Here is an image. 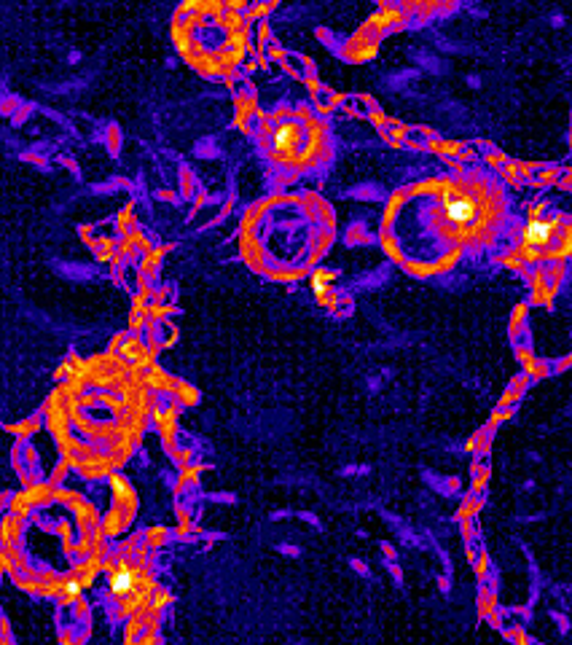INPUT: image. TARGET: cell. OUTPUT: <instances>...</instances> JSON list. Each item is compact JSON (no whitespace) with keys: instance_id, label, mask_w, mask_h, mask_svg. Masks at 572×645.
Here are the masks:
<instances>
[{"instance_id":"3","label":"cell","mask_w":572,"mask_h":645,"mask_svg":"<svg viewBox=\"0 0 572 645\" xmlns=\"http://www.w3.org/2000/svg\"><path fill=\"white\" fill-rule=\"evenodd\" d=\"M135 586H137V576H135V570L129 568V565H121L119 570H113V576H111L113 597H129V594L135 592Z\"/></svg>"},{"instance_id":"1","label":"cell","mask_w":572,"mask_h":645,"mask_svg":"<svg viewBox=\"0 0 572 645\" xmlns=\"http://www.w3.org/2000/svg\"><path fill=\"white\" fill-rule=\"evenodd\" d=\"M446 218L457 226H473L479 221V205L468 194H449L444 202Z\"/></svg>"},{"instance_id":"6","label":"cell","mask_w":572,"mask_h":645,"mask_svg":"<svg viewBox=\"0 0 572 645\" xmlns=\"http://www.w3.org/2000/svg\"><path fill=\"white\" fill-rule=\"evenodd\" d=\"M111 482H113V490L119 492L121 498H129V495H132V487H129V484L124 482V479H121V476H113Z\"/></svg>"},{"instance_id":"4","label":"cell","mask_w":572,"mask_h":645,"mask_svg":"<svg viewBox=\"0 0 572 645\" xmlns=\"http://www.w3.org/2000/svg\"><path fill=\"white\" fill-rule=\"evenodd\" d=\"M551 234H554V221L535 218V221H530L527 229H524V240H527V245H532V248H540V245H546V242L551 240Z\"/></svg>"},{"instance_id":"2","label":"cell","mask_w":572,"mask_h":645,"mask_svg":"<svg viewBox=\"0 0 572 645\" xmlns=\"http://www.w3.org/2000/svg\"><path fill=\"white\" fill-rule=\"evenodd\" d=\"M301 143V127L299 124H280L274 129V151L277 154H291Z\"/></svg>"},{"instance_id":"5","label":"cell","mask_w":572,"mask_h":645,"mask_svg":"<svg viewBox=\"0 0 572 645\" xmlns=\"http://www.w3.org/2000/svg\"><path fill=\"white\" fill-rule=\"evenodd\" d=\"M81 581H76V578H70V581H65V602H73L81 597Z\"/></svg>"}]
</instances>
